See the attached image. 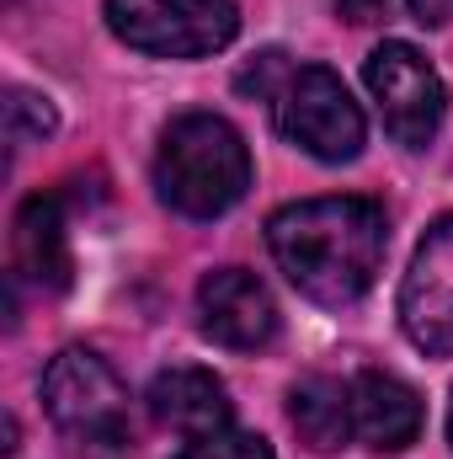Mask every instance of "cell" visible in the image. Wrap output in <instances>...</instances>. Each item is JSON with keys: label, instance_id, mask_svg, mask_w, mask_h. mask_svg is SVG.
Here are the masks:
<instances>
[{"label": "cell", "instance_id": "5", "mask_svg": "<svg viewBox=\"0 0 453 459\" xmlns=\"http://www.w3.org/2000/svg\"><path fill=\"white\" fill-rule=\"evenodd\" d=\"M107 27L139 54L203 59L235 43L240 16L229 0H107Z\"/></svg>", "mask_w": 453, "mask_h": 459}, {"label": "cell", "instance_id": "10", "mask_svg": "<svg viewBox=\"0 0 453 459\" xmlns=\"http://www.w3.org/2000/svg\"><path fill=\"white\" fill-rule=\"evenodd\" d=\"M150 411L160 428H176L182 438H203L235 428V406H229L225 379H214L209 368H166L150 379Z\"/></svg>", "mask_w": 453, "mask_h": 459}, {"label": "cell", "instance_id": "4", "mask_svg": "<svg viewBox=\"0 0 453 459\" xmlns=\"http://www.w3.org/2000/svg\"><path fill=\"white\" fill-rule=\"evenodd\" d=\"M272 117H278V134L288 144H299L304 155H315L326 166L357 160L363 155V139H368L363 108L352 102V91L341 86V75L326 70V65L294 70L278 86V97H272Z\"/></svg>", "mask_w": 453, "mask_h": 459}, {"label": "cell", "instance_id": "17", "mask_svg": "<svg viewBox=\"0 0 453 459\" xmlns=\"http://www.w3.org/2000/svg\"><path fill=\"white\" fill-rule=\"evenodd\" d=\"M449 444H453V401H449Z\"/></svg>", "mask_w": 453, "mask_h": 459}, {"label": "cell", "instance_id": "2", "mask_svg": "<svg viewBox=\"0 0 453 459\" xmlns=\"http://www.w3.org/2000/svg\"><path fill=\"white\" fill-rule=\"evenodd\" d=\"M251 187V150L219 113H182L155 150V193L187 220H214Z\"/></svg>", "mask_w": 453, "mask_h": 459}, {"label": "cell", "instance_id": "3", "mask_svg": "<svg viewBox=\"0 0 453 459\" xmlns=\"http://www.w3.org/2000/svg\"><path fill=\"white\" fill-rule=\"evenodd\" d=\"M48 422L81 459H133L128 390L91 347H64L43 374Z\"/></svg>", "mask_w": 453, "mask_h": 459}, {"label": "cell", "instance_id": "8", "mask_svg": "<svg viewBox=\"0 0 453 459\" xmlns=\"http://www.w3.org/2000/svg\"><path fill=\"white\" fill-rule=\"evenodd\" d=\"M198 326L203 337L235 352H256L278 337V299L245 267H214L198 283Z\"/></svg>", "mask_w": 453, "mask_h": 459}, {"label": "cell", "instance_id": "9", "mask_svg": "<svg viewBox=\"0 0 453 459\" xmlns=\"http://www.w3.org/2000/svg\"><path fill=\"white\" fill-rule=\"evenodd\" d=\"M352 433L379 455L411 449L422 433V395L384 368H363L352 379Z\"/></svg>", "mask_w": 453, "mask_h": 459}, {"label": "cell", "instance_id": "11", "mask_svg": "<svg viewBox=\"0 0 453 459\" xmlns=\"http://www.w3.org/2000/svg\"><path fill=\"white\" fill-rule=\"evenodd\" d=\"M288 422L315 455H337L352 433V379L310 374L288 390Z\"/></svg>", "mask_w": 453, "mask_h": 459}, {"label": "cell", "instance_id": "13", "mask_svg": "<svg viewBox=\"0 0 453 459\" xmlns=\"http://www.w3.org/2000/svg\"><path fill=\"white\" fill-rule=\"evenodd\" d=\"M171 459H272V444L261 433H240V428H219L203 438H187V449Z\"/></svg>", "mask_w": 453, "mask_h": 459}, {"label": "cell", "instance_id": "15", "mask_svg": "<svg viewBox=\"0 0 453 459\" xmlns=\"http://www.w3.org/2000/svg\"><path fill=\"white\" fill-rule=\"evenodd\" d=\"M406 5L422 27H449L453 22V0H406Z\"/></svg>", "mask_w": 453, "mask_h": 459}, {"label": "cell", "instance_id": "7", "mask_svg": "<svg viewBox=\"0 0 453 459\" xmlns=\"http://www.w3.org/2000/svg\"><path fill=\"white\" fill-rule=\"evenodd\" d=\"M400 326L432 358L453 352V214L427 230L411 256V273L400 283Z\"/></svg>", "mask_w": 453, "mask_h": 459}, {"label": "cell", "instance_id": "12", "mask_svg": "<svg viewBox=\"0 0 453 459\" xmlns=\"http://www.w3.org/2000/svg\"><path fill=\"white\" fill-rule=\"evenodd\" d=\"M16 267L43 283V289H70V246H64V214H59V198H27L21 214H16Z\"/></svg>", "mask_w": 453, "mask_h": 459}, {"label": "cell", "instance_id": "1", "mask_svg": "<svg viewBox=\"0 0 453 459\" xmlns=\"http://www.w3.org/2000/svg\"><path fill=\"white\" fill-rule=\"evenodd\" d=\"M267 246L283 278L315 305H357L389 251V220L373 198H304L267 220Z\"/></svg>", "mask_w": 453, "mask_h": 459}, {"label": "cell", "instance_id": "6", "mask_svg": "<svg viewBox=\"0 0 453 459\" xmlns=\"http://www.w3.org/2000/svg\"><path fill=\"white\" fill-rule=\"evenodd\" d=\"M363 81H368V91L379 102V117H384L395 144L427 150L438 139L443 113H449V91H443V75L427 65L422 48H411L400 38L379 43L368 54V65H363Z\"/></svg>", "mask_w": 453, "mask_h": 459}, {"label": "cell", "instance_id": "16", "mask_svg": "<svg viewBox=\"0 0 453 459\" xmlns=\"http://www.w3.org/2000/svg\"><path fill=\"white\" fill-rule=\"evenodd\" d=\"M337 11L346 16V22L363 27V22H379V16L389 11V0H337Z\"/></svg>", "mask_w": 453, "mask_h": 459}, {"label": "cell", "instance_id": "14", "mask_svg": "<svg viewBox=\"0 0 453 459\" xmlns=\"http://www.w3.org/2000/svg\"><path fill=\"white\" fill-rule=\"evenodd\" d=\"M5 123H11V144H27V139L54 134V108H48V97H38V91H27V86H11Z\"/></svg>", "mask_w": 453, "mask_h": 459}]
</instances>
